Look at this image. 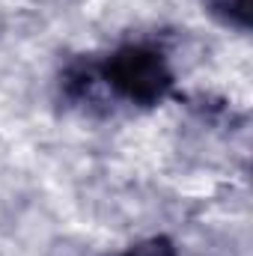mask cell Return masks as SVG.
<instances>
[{
	"mask_svg": "<svg viewBox=\"0 0 253 256\" xmlns=\"http://www.w3.org/2000/svg\"><path fill=\"white\" fill-rule=\"evenodd\" d=\"M98 80L116 98L137 108H155L173 92V68L167 57L146 42H126L110 51L98 66Z\"/></svg>",
	"mask_w": 253,
	"mask_h": 256,
	"instance_id": "cell-1",
	"label": "cell"
},
{
	"mask_svg": "<svg viewBox=\"0 0 253 256\" xmlns=\"http://www.w3.org/2000/svg\"><path fill=\"white\" fill-rule=\"evenodd\" d=\"M208 12L230 27L250 30V0H206Z\"/></svg>",
	"mask_w": 253,
	"mask_h": 256,
	"instance_id": "cell-2",
	"label": "cell"
},
{
	"mask_svg": "<svg viewBox=\"0 0 253 256\" xmlns=\"http://www.w3.org/2000/svg\"><path fill=\"white\" fill-rule=\"evenodd\" d=\"M120 256H176V244L167 236H152V238H143L126 248Z\"/></svg>",
	"mask_w": 253,
	"mask_h": 256,
	"instance_id": "cell-3",
	"label": "cell"
}]
</instances>
